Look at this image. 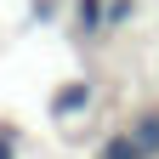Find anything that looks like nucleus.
<instances>
[{
	"label": "nucleus",
	"mask_w": 159,
	"mask_h": 159,
	"mask_svg": "<svg viewBox=\"0 0 159 159\" xmlns=\"http://www.w3.org/2000/svg\"><path fill=\"white\" fill-rule=\"evenodd\" d=\"M74 11H80V29H85V34L108 29V6H102V0H74Z\"/></svg>",
	"instance_id": "3"
},
{
	"label": "nucleus",
	"mask_w": 159,
	"mask_h": 159,
	"mask_svg": "<svg viewBox=\"0 0 159 159\" xmlns=\"http://www.w3.org/2000/svg\"><path fill=\"white\" fill-rule=\"evenodd\" d=\"M80 108H91V85H63L57 91V119H74Z\"/></svg>",
	"instance_id": "2"
},
{
	"label": "nucleus",
	"mask_w": 159,
	"mask_h": 159,
	"mask_svg": "<svg viewBox=\"0 0 159 159\" xmlns=\"http://www.w3.org/2000/svg\"><path fill=\"white\" fill-rule=\"evenodd\" d=\"M131 136H136V148L153 159V153H159V114H136V119H131Z\"/></svg>",
	"instance_id": "1"
},
{
	"label": "nucleus",
	"mask_w": 159,
	"mask_h": 159,
	"mask_svg": "<svg viewBox=\"0 0 159 159\" xmlns=\"http://www.w3.org/2000/svg\"><path fill=\"white\" fill-rule=\"evenodd\" d=\"M11 142H17V136H11V131H0V159H17V148H11Z\"/></svg>",
	"instance_id": "5"
},
{
	"label": "nucleus",
	"mask_w": 159,
	"mask_h": 159,
	"mask_svg": "<svg viewBox=\"0 0 159 159\" xmlns=\"http://www.w3.org/2000/svg\"><path fill=\"white\" fill-rule=\"evenodd\" d=\"M136 17V0H108V29H125Z\"/></svg>",
	"instance_id": "4"
}]
</instances>
